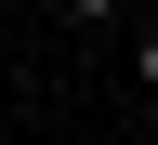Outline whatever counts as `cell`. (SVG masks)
I'll return each instance as SVG.
<instances>
[{
    "instance_id": "obj_1",
    "label": "cell",
    "mask_w": 158,
    "mask_h": 145,
    "mask_svg": "<svg viewBox=\"0 0 158 145\" xmlns=\"http://www.w3.org/2000/svg\"><path fill=\"white\" fill-rule=\"evenodd\" d=\"M53 13H66V27H118V0H53Z\"/></svg>"
}]
</instances>
